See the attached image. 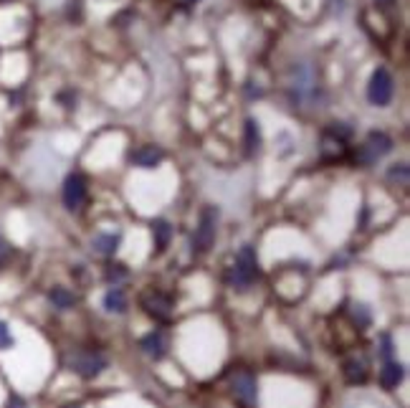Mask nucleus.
Listing matches in <instances>:
<instances>
[{"label": "nucleus", "instance_id": "obj_1", "mask_svg": "<svg viewBox=\"0 0 410 408\" xmlns=\"http://www.w3.org/2000/svg\"><path fill=\"white\" fill-rule=\"evenodd\" d=\"M393 94H395L393 74H390L385 66H380V69L372 71L370 81H367V99H370V104H375V107H387V104L393 102Z\"/></svg>", "mask_w": 410, "mask_h": 408}, {"label": "nucleus", "instance_id": "obj_2", "mask_svg": "<svg viewBox=\"0 0 410 408\" xmlns=\"http://www.w3.org/2000/svg\"><path fill=\"white\" fill-rule=\"evenodd\" d=\"M258 276V259H256V252L251 246H243L236 256V264H233V287L236 289H246L254 284V279Z\"/></svg>", "mask_w": 410, "mask_h": 408}, {"label": "nucleus", "instance_id": "obj_3", "mask_svg": "<svg viewBox=\"0 0 410 408\" xmlns=\"http://www.w3.org/2000/svg\"><path fill=\"white\" fill-rule=\"evenodd\" d=\"M216 223H218V211L210 205V208H203L201 221H198V228L193 234V252L195 254H205L216 241Z\"/></svg>", "mask_w": 410, "mask_h": 408}, {"label": "nucleus", "instance_id": "obj_4", "mask_svg": "<svg viewBox=\"0 0 410 408\" xmlns=\"http://www.w3.org/2000/svg\"><path fill=\"white\" fill-rule=\"evenodd\" d=\"M393 150V140H390V134L385 132H370L367 134V140L360 150H357L355 160L360 165H372V163H378L380 157L387 155Z\"/></svg>", "mask_w": 410, "mask_h": 408}, {"label": "nucleus", "instance_id": "obj_5", "mask_svg": "<svg viewBox=\"0 0 410 408\" xmlns=\"http://www.w3.org/2000/svg\"><path fill=\"white\" fill-rule=\"evenodd\" d=\"M71 370L76 373V376H81V378H96L101 373V370L107 368V358L104 355H99V353H92V350H84V353H76V355H71Z\"/></svg>", "mask_w": 410, "mask_h": 408}, {"label": "nucleus", "instance_id": "obj_6", "mask_svg": "<svg viewBox=\"0 0 410 408\" xmlns=\"http://www.w3.org/2000/svg\"><path fill=\"white\" fill-rule=\"evenodd\" d=\"M233 396L243 408H256V398H258V391H256V378L254 373L248 370H238L231 380Z\"/></svg>", "mask_w": 410, "mask_h": 408}, {"label": "nucleus", "instance_id": "obj_7", "mask_svg": "<svg viewBox=\"0 0 410 408\" xmlns=\"http://www.w3.org/2000/svg\"><path fill=\"white\" fill-rule=\"evenodd\" d=\"M142 307H145V312L150 314V317H155L157 322H167L172 317V299L167 297V294H163V292H145L142 294Z\"/></svg>", "mask_w": 410, "mask_h": 408}, {"label": "nucleus", "instance_id": "obj_8", "mask_svg": "<svg viewBox=\"0 0 410 408\" xmlns=\"http://www.w3.org/2000/svg\"><path fill=\"white\" fill-rule=\"evenodd\" d=\"M61 201L63 205L69 208V211H76L79 205L86 201V181L84 175H69L66 181H63V188H61Z\"/></svg>", "mask_w": 410, "mask_h": 408}, {"label": "nucleus", "instance_id": "obj_9", "mask_svg": "<svg viewBox=\"0 0 410 408\" xmlns=\"http://www.w3.org/2000/svg\"><path fill=\"white\" fill-rule=\"evenodd\" d=\"M163 157L165 152L160 147H155V145H142V147L130 152V163L137 167H145V170H152V167H157L163 163Z\"/></svg>", "mask_w": 410, "mask_h": 408}, {"label": "nucleus", "instance_id": "obj_10", "mask_svg": "<svg viewBox=\"0 0 410 408\" xmlns=\"http://www.w3.org/2000/svg\"><path fill=\"white\" fill-rule=\"evenodd\" d=\"M142 350L150 355V358H155V360H160L165 355V347H167V343H165V335L163 332H150L147 338H142Z\"/></svg>", "mask_w": 410, "mask_h": 408}, {"label": "nucleus", "instance_id": "obj_11", "mask_svg": "<svg viewBox=\"0 0 410 408\" xmlns=\"http://www.w3.org/2000/svg\"><path fill=\"white\" fill-rule=\"evenodd\" d=\"M152 236H155V246L157 252H165L167 246H170V238H172V226L167 221L157 218L152 221Z\"/></svg>", "mask_w": 410, "mask_h": 408}, {"label": "nucleus", "instance_id": "obj_12", "mask_svg": "<svg viewBox=\"0 0 410 408\" xmlns=\"http://www.w3.org/2000/svg\"><path fill=\"white\" fill-rule=\"evenodd\" d=\"M119 236L116 234H99L94 238V252L96 254H104V256H112V254L119 249Z\"/></svg>", "mask_w": 410, "mask_h": 408}, {"label": "nucleus", "instance_id": "obj_13", "mask_svg": "<svg viewBox=\"0 0 410 408\" xmlns=\"http://www.w3.org/2000/svg\"><path fill=\"white\" fill-rule=\"evenodd\" d=\"M104 307H107V312H116L122 314L127 309V297H124V292L119 287H112V289L104 294Z\"/></svg>", "mask_w": 410, "mask_h": 408}, {"label": "nucleus", "instance_id": "obj_14", "mask_svg": "<svg viewBox=\"0 0 410 408\" xmlns=\"http://www.w3.org/2000/svg\"><path fill=\"white\" fill-rule=\"evenodd\" d=\"M402 376H405V370H402L400 363H387L382 373H380V383L385 385V388H395V385L400 383Z\"/></svg>", "mask_w": 410, "mask_h": 408}, {"label": "nucleus", "instance_id": "obj_15", "mask_svg": "<svg viewBox=\"0 0 410 408\" xmlns=\"http://www.w3.org/2000/svg\"><path fill=\"white\" fill-rule=\"evenodd\" d=\"M48 299H51V305L59 307V309H71V307L76 305V297H74L66 287H54V289L48 292Z\"/></svg>", "mask_w": 410, "mask_h": 408}, {"label": "nucleus", "instance_id": "obj_16", "mask_svg": "<svg viewBox=\"0 0 410 408\" xmlns=\"http://www.w3.org/2000/svg\"><path fill=\"white\" fill-rule=\"evenodd\" d=\"M345 378L349 383H365L367 380V368L362 360H347L345 363Z\"/></svg>", "mask_w": 410, "mask_h": 408}, {"label": "nucleus", "instance_id": "obj_17", "mask_svg": "<svg viewBox=\"0 0 410 408\" xmlns=\"http://www.w3.org/2000/svg\"><path fill=\"white\" fill-rule=\"evenodd\" d=\"M246 147L248 152H256L261 147V127H258V122L254 117L246 119Z\"/></svg>", "mask_w": 410, "mask_h": 408}, {"label": "nucleus", "instance_id": "obj_18", "mask_svg": "<svg viewBox=\"0 0 410 408\" xmlns=\"http://www.w3.org/2000/svg\"><path fill=\"white\" fill-rule=\"evenodd\" d=\"M387 178L390 181H400V185H408V165L405 163H398L387 170Z\"/></svg>", "mask_w": 410, "mask_h": 408}, {"label": "nucleus", "instance_id": "obj_19", "mask_svg": "<svg viewBox=\"0 0 410 408\" xmlns=\"http://www.w3.org/2000/svg\"><path fill=\"white\" fill-rule=\"evenodd\" d=\"M13 335H10L8 325L6 322H0V350H8V347H13Z\"/></svg>", "mask_w": 410, "mask_h": 408}, {"label": "nucleus", "instance_id": "obj_20", "mask_svg": "<svg viewBox=\"0 0 410 408\" xmlns=\"http://www.w3.org/2000/svg\"><path fill=\"white\" fill-rule=\"evenodd\" d=\"M124 276H127V269H122V264H116V269H109L107 272V279L109 282H114V287L119 279H124Z\"/></svg>", "mask_w": 410, "mask_h": 408}, {"label": "nucleus", "instance_id": "obj_21", "mask_svg": "<svg viewBox=\"0 0 410 408\" xmlns=\"http://www.w3.org/2000/svg\"><path fill=\"white\" fill-rule=\"evenodd\" d=\"M355 320H360L362 325H370V312L365 309L362 305H357V309H355Z\"/></svg>", "mask_w": 410, "mask_h": 408}, {"label": "nucleus", "instance_id": "obj_22", "mask_svg": "<svg viewBox=\"0 0 410 408\" xmlns=\"http://www.w3.org/2000/svg\"><path fill=\"white\" fill-rule=\"evenodd\" d=\"M10 256V246H8V241L0 236V261H6Z\"/></svg>", "mask_w": 410, "mask_h": 408}, {"label": "nucleus", "instance_id": "obj_23", "mask_svg": "<svg viewBox=\"0 0 410 408\" xmlns=\"http://www.w3.org/2000/svg\"><path fill=\"white\" fill-rule=\"evenodd\" d=\"M8 408H25V403H23V400H21V398H10Z\"/></svg>", "mask_w": 410, "mask_h": 408}, {"label": "nucleus", "instance_id": "obj_24", "mask_svg": "<svg viewBox=\"0 0 410 408\" xmlns=\"http://www.w3.org/2000/svg\"><path fill=\"white\" fill-rule=\"evenodd\" d=\"M378 6H382V8H390V6H395V0H375Z\"/></svg>", "mask_w": 410, "mask_h": 408}, {"label": "nucleus", "instance_id": "obj_25", "mask_svg": "<svg viewBox=\"0 0 410 408\" xmlns=\"http://www.w3.org/2000/svg\"><path fill=\"white\" fill-rule=\"evenodd\" d=\"M185 3H190V6H193V3H201V0H185Z\"/></svg>", "mask_w": 410, "mask_h": 408}]
</instances>
